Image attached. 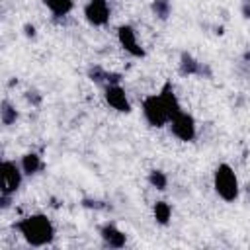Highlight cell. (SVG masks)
<instances>
[{"label":"cell","instance_id":"13","mask_svg":"<svg viewBox=\"0 0 250 250\" xmlns=\"http://www.w3.org/2000/svg\"><path fill=\"white\" fill-rule=\"evenodd\" d=\"M21 170H23V174H27V176L39 172V170H41V158H39L35 152L23 154V158H21Z\"/></svg>","mask_w":250,"mask_h":250},{"label":"cell","instance_id":"20","mask_svg":"<svg viewBox=\"0 0 250 250\" xmlns=\"http://www.w3.org/2000/svg\"><path fill=\"white\" fill-rule=\"evenodd\" d=\"M25 98H27V102H31L33 105H39V104H41V96H39L37 92H27Z\"/></svg>","mask_w":250,"mask_h":250},{"label":"cell","instance_id":"22","mask_svg":"<svg viewBox=\"0 0 250 250\" xmlns=\"http://www.w3.org/2000/svg\"><path fill=\"white\" fill-rule=\"evenodd\" d=\"M23 31H25V37H35V27L33 25H23Z\"/></svg>","mask_w":250,"mask_h":250},{"label":"cell","instance_id":"23","mask_svg":"<svg viewBox=\"0 0 250 250\" xmlns=\"http://www.w3.org/2000/svg\"><path fill=\"white\" fill-rule=\"evenodd\" d=\"M242 16H244V18H248V20H250V2H246V4H244V6H242Z\"/></svg>","mask_w":250,"mask_h":250},{"label":"cell","instance_id":"2","mask_svg":"<svg viewBox=\"0 0 250 250\" xmlns=\"http://www.w3.org/2000/svg\"><path fill=\"white\" fill-rule=\"evenodd\" d=\"M213 188L217 195L225 201H234L238 197V180L229 164H219L213 176Z\"/></svg>","mask_w":250,"mask_h":250},{"label":"cell","instance_id":"19","mask_svg":"<svg viewBox=\"0 0 250 250\" xmlns=\"http://www.w3.org/2000/svg\"><path fill=\"white\" fill-rule=\"evenodd\" d=\"M82 205L90 207V209H104L105 207V205H102V201H94V199H82Z\"/></svg>","mask_w":250,"mask_h":250},{"label":"cell","instance_id":"18","mask_svg":"<svg viewBox=\"0 0 250 250\" xmlns=\"http://www.w3.org/2000/svg\"><path fill=\"white\" fill-rule=\"evenodd\" d=\"M105 74H107V70H104V68L98 66V64L88 68V78H90L92 82H98V84H100V82H105Z\"/></svg>","mask_w":250,"mask_h":250},{"label":"cell","instance_id":"21","mask_svg":"<svg viewBox=\"0 0 250 250\" xmlns=\"http://www.w3.org/2000/svg\"><path fill=\"white\" fill-rule=\"evenodd\" d=\"M10 201H12V199H10L8 193H2V195H0V207H2V209H8V207H10Z\"/></svg>","mask_w":250,"mask_h":250},{"label":"cell","instance_id":"11","mask_svg":"<svg viewBox=\"0 0 250 250\" xmlns=\"http://www.w3.org/2000/svg\"><path fill=\"white\" fill-rule=\"evenodd\" d=\"M100 234H102V238H104V242L107 244V246H111V248H123L125 246V234L115 227V225H104L102 227V230H100Z\"/></svg>","mask_w":250,"mask_h":250},{"label":"cell","instance_id":"10","mask_svg":"<svg viewBox=\"0 0 250 250\" xmlns=\"http://www.w3.org/2000/svg\"><path fill=\"white\" fill-rule=\"evenodd\" d=\"M158 96H160V100H162V104H164V107H166V111H168V115H170V121H172V117H176V115L182 111L180 102H178V98H176V94H174L172 84L166 82V84L162 86V90H160Z\"/></svg>","mask_w":250,"mask_h":250},{"label":"cell","instance_id":"15","mask_svg":"<svg viewBox=\"0 0 250 250\" xmlns=\"http://www.w3.org/2000/svg\"><path fill=\"white\" fill-rule=\"evenodd\" d=\"M0 119H2L4 125H12V123H16V119H18V111H16V107H14L8 100H4V102L0 104Z\"/></svg>","mask_w":250,"mask_h":250},{"label":"cell","instance_id":"12","mask_svg":"<svg viewBox=\"0 0 250 250\" xmlns=\"http://www.w3.org/2000/svg\"><path fill=\"white\" fill-rule=\"evenodd\" d=\"M43 4H45V6L53 12V16H57V18H62V16L70 14L72 8H74V2H72V0H43Z\"/></svg>","mask_w":250,"mask_h":250},{"label":"cell","instance_id":"4","mask_svg":"<svg viewBox=\"0 0 250 250\" xmlns=\"http://www.w3.org/2000/svg\"><path fill=\"white\" fill-rule=\"evenodd\" d=\"M21 174L23 170L16 166V162L12 160H4L0 164V191L12 195L14 191H18L20 184H21Z\"/></svg>","mask_w":250,"mask_h":250},{"label":"cell","instance_id":"16","mask_svg":"<svg viewBox=\"0 0 250 250\" xmlns=\"http://www.w3.org/2000/svg\"><path fill=\"white\" fill-rule=\"evenodd\" d=\"M150 10L158 20H168V16L172 12V6H170V0H152Z\"/></svg>","mask_w":250,"mask_h":250},{"label":"cell","instance_id":"1","mask_svg":"<svg viewBox=\"0 0 250 250\" xmlns=\"http://www.w3.org/2000/svg\"><path fill=\"white\" fill-rule=\"evenodd\" d=\"M21 236L31 244V246H45L53 240L55 236V227L53 223L47 219V215H41V213H35V215H29L21 221H18L14 225Z\"/></svg>","mask_w":250,"mask_h":250},{"label":"cell","instance_id":"24","mask_svg":"<svg viewBox=\"0 0 250 250\" xmlns=\"http://www.w3.org/2000/svg\"><path fill=\"white\" fill-rule=\"evenodd\" d=\"M246 2H250V0H246Z\"/></svg>","mask_w":250,"mask_h":250},{"label":"cell","instance_id":"9","mask_svg":"<svg viewBox=\"0 0 250 250\" xmlns=\"http://www.w3.org/2000/svg\"><path fill=\"white\" fill-rule=\"evenodd\" d=\"M180 74H184V76H191V74L211 76V70H209L207 64H201L199 61H195L189 53H182V57H180Z\"/></svg>","mask_w":250,"mask_h":250},{"label":"cell","instance_id":"6","mask_svg":"<svg viewBox=\"0 0 250 250\" xmlns=\"http://www.w3.org/2000/svg\"><path fill=\"white\" fill-rule=\"evenodd\" d=\"M117 39H119L121 47H123L129 55L139 57V59L146 55V53H145V49L139 45L137 35H135V29H133L131 25H119V27H117Z\"/></svg>","mask_w":250,"mask_h":250},{"label":"cell","instance_id":"5","mask_svg":"<svg viewBox=\"0 0 250 250\" xmlns=\"http://www.w3.org/2000/svg\"><path fill=\"white\" fill-rule=\"evenodd\" d=\"M170 123H172V125H170V127H172V133H174L180 141L189 143V141L195 139V121H193V117H191L189 113L180 111L176 117H172Z\"/></svg>","mask_w":250,"mask_h":250},{"label":"cell","instance_id":"14","mask_svg":"<svg viewBox=\"0 0 250 250\" xmlns=\"http://www.w3.org/2000/svg\"><path fill=\"white\" fill-rule=\"evenodd\" d=\"M152 213H154V221H156L158 225H168L170 215H172V209H170V205H168L166 201H156Z\"/></svg>","mask_w":250,"mask_h":250},{"label":"cell","instance_id":"8","mask_svg":"<svg viewBox=\"0 0 250 250\" xmlns=\"http://www.w3.org/2000/svg\"><path fill=\"white\" fill-rule=\"evenodd\" d=\"M105 102L113 109H117L121 113H129L131 111V104L127 100V94H125V90L119 84H107V88H105Z\"/></svg>","mask_w":250,"mask_h":250},{"label":"cell","instance_id":"17","mask_svg":"<svg viewBox=\"0 0 250 250\" xmlns=\"http://www.w3.org/2000/svg\"><path fill=\"white\" fill-rule=\"evenodd\" d=\"M148 184L152 186V188H156V189H166V186H168V178H166V174L162 172V170H152L150 174H148Z\"/></svg>","mask_w":250,"mask_h":250},{"label":"cell","instance_id":"7","mask_svg":"<svg viewBox=\"0 0 250 250\" xmlns=\"http://www.w3.org/2000/svg\"><path fill=\"white\" fill-rule=\"evenodd\" d=\"M84 16L92 25H105L109 20L107 0H90L84 8Z\"/></svg>","mask_w":250,"mask_h":250},{"label":"cell","instance_id":"3","mask_svg":"<svg viewBox=\"0 0 250 250\" xmlns=\"http://www.w3.org/2000/svg\"><path fill=\"white\" fill-rule=\"evenodd\" d=\"M143 113H145V119L148 121V125L150 127H156V129L164 127L170 121V115H168V111H166V107H164V104H162V100H160L158 94H152V96L145 98V102H143Z\"/></svg>","mask_w":250,"mask_h":250}]
</instances>
